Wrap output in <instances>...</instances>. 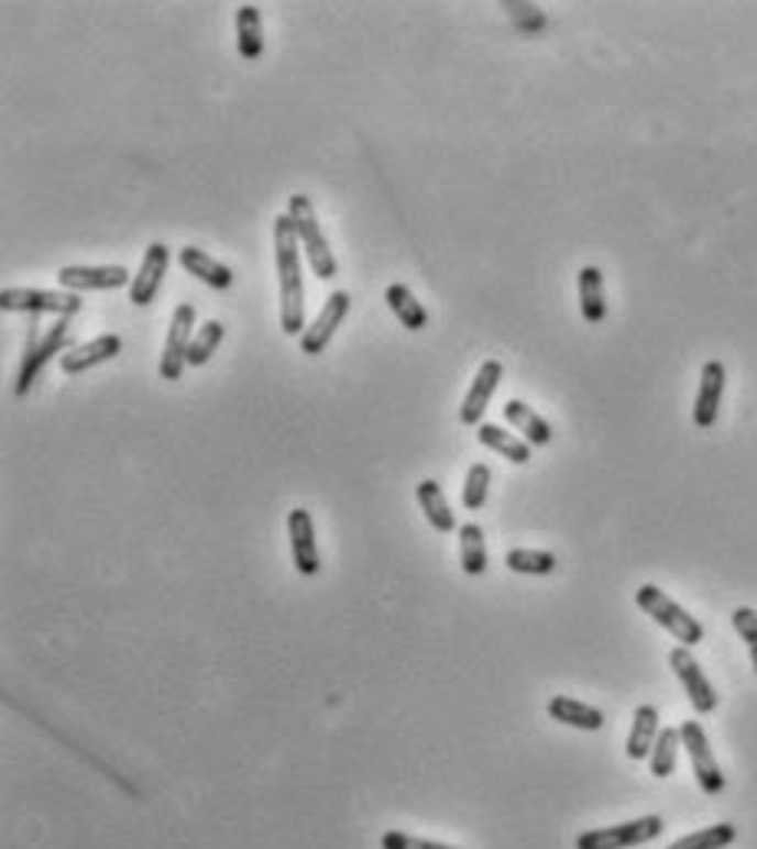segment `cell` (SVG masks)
Segmentation results:
<instances>
[{
  "label": "cell",
  "instance_id": "obj_16",
  "mask_svg": "<svg viewBox=\"0 0 757 849\" xmlns=\"http://www.w3.org/2000/svg\"><path fill=\"white\" fill-rule=\"evenodd\" d=\"M119 353H122V337L106 333V337H96V340H89V343H83V346L66 350V353L59 356V370H63L66 376H83V373H89V370H96V366L116 360Z\"/></svg>",
  "mask_w": 757,
  "mask_h": 849
},
{
  "label": "cell",
  "instance_id": "obj_17",
  "mask_svg": "<svg viewBox=\"0 0 757 849\" xmlns=\"http://www.w3.org/2000/svg\"><path fill=\"white\" fill-rule=\"evenodd\" d=\"M178 264L191 274V277H198L201 284H208L211 290H231L234 287V274H231V267L228 264H221V261H215L211 254H205L201 247H182L178 251Z\"/></svg>",
  "mask_w": 757,
  "mask_h": 849
},
{
  "label": "cell",
  "instance_id": "obj_26",
  "mask_svg": "<svg viewBox=\"0 0 757 849\" xmlns=\"http://www.w3.org/2000/svg\"><path fill=\"white\" fill-rule=\"evenodd\" d=\"M238 30V53L244 59H257L264 53V30H261V10L254 3H244L234 16Z\"/></svg>",
  "mask_w": 757,
  "mask_h": 849
},
{
  "label": "cell",
  "instance_id": "obj_2",
  "mask_svg": "<svg viewBox=\"0 0 757 849\" xmlns=\"http://www.w3.org/2000/svg\"><path fill=\"white\" fill-rule=\"evenodd\" d=\"M287 214H290V221H294V228H297L300 247H304V254H307L314 274H317L320 280H333V277L340 274V264H337V257H333V251H330V244H327V234H323V228H320V221H317L314 201H310L307 195H290Z\"/></svg>",
  "mask_w": 757,
  "mask_h": 849
},
{
  "label": "cell",
  "instance_id": "obj_25",
  "mask_svg": "<svg viewBox=\"0 0 757 849\" xmlns=\"http://www.w3.org/2000/svg\"><path fill=\"white\" fill-rule=\"evenodd\" d=\"M458 556L461 570L468 576H481L487 570V547H484V530L478 523H461L458 527Z\"/></svg>",
  "mask_w": 757,
  "mask_h": 849
},
{
  "label": "cell",
  "instance_id": "obj_24",
  "mask_svg": "<svg viewBox=\"0 0 757 849\" xmlns=\"http://www.w3.org/2000/svg\"><path fill=\"white\" fill-rule=\"evenodd\" d=\"M478 441H481L484 448L497 451L501 457H507L511 464H527V461H530V451H534L524 438H517V434L504 431L501 424L491 422L478 424Z\"/></svg>",
  "mask_w": 757,
  "mask_h": 849
},
{
  "label": "cell",
  "instance_id": "obj_20",
  "mask_svg": "<svg viewBox=\"0 0 757 849\" xmlns=\"http://www.w3.org/2000/svg\"><path fill=\"white\" fill-rule=\"evenodd\" d=\"M504 419L520 431V438H524L530 448H544V444L553 441V428L547 424V419H540V416H537L527 403H520V399L504 403Z\"/></svg>",
  "mask_w": 757,
  "mask_h": 849
},
{
  "label": "cell",
  "instance_id": "obj_10",
  "mask_svg": "<svg viewBox=\"0 0 757 849\" xmlns=\"http://www.w3.org/2000/svg\"><path fill=\"white\" fill-rule=\"evenodd\" d=\"M669 665H672V672L679 675V682H682V688H685L692 708H695L699 715H712V712L718 708V695H715L712 682L705 679V672H702L699 659L692 655V649L676 646V649L669 652Z\"/></svg>",
  "mask_w": 757,
  "mask_h": 849
},
{
  "label": "cell",
  "instance_id": "obj_15",
  "mask_svg": "<svg viewBox=\"0 0 757 849\" xmlns=\"http://www.w3.org/2000/svg\"><path fill=\"white\" fill-rule=\"evenodd\" d=\"M725 363L722 360H709L702 366V383H699V396H695V409H692V419H695V428L709 431L718 422V409H722V396H725Z\"/></svg>",
  "mask_w": 757,
  "mask_h": 849
},
{
  "label": "cell",
  "instance_id": "obj_21",
  "mask_svg": "<svg viewBox=\"0 0 757 849\" xmlns=\"http://www.w3.org/2000/svg\"><path fill=\"white\" fill-rule=\"evenodd\" d=\"M577 287H580V313L590 327H600L606 320V297H603V271L586 264L577 274Z\"/></svg>",
  "mask_w": 757,
  "mask_h": 849
},
{
  "label": "cell",
  "instance_id": "obj_7",
  "mask_svg": "<svg viewBox=\"0 0 757 849\" xmlns=\"http://www.w3.org/2000/svg\"><path fill=\"white\" fill-rule=\"evenodd\" d=\"M662 817H639L629 824H616V827H603V830H590L577 837V849H633L643 844H652L662 834Z\"/></svg>",
  "mask_w": 757,
  "mask_h": 849
},
{
  "label": "cell",
  "instance_id": "obj_19",
  "mask_svg": "<svg viewBox=\"0 0 757 849\" xmlns=\"http://www.w3.org/2000/svg\"><path fill=\"white\" fill-rule=\"evenodd\" d=\"M547 715L567 728H580V731H600L606 725L603 712L586 705V702H577V698H567V695H553L547 702Z\"/></svg>",
  "mask_w": 757,
  "mask_h": 849
},
{
  "label": "cell",
  "instance_id": "obj_31",
  "mask_svg": "<svg viewBox=\"0 0 757 849\" xmlns=\"http://www.w3.org/2000/svg\"><path fill=\"white\" fill-rule=\"evenodd\" d=\"M487 487H491V467L484 461H474L464 474V490H461V504L468 510H481L487 500Z\"/></svg>",
  "mask_w": 757,
  "mask_h": 849
},
{
  "label": "cell",
  "instance_id": "obj_14",
  "mask_svg": "<svg viewBox=\"0 0 757 849\" xmlns=\"http://www.w3.org/2000/svg\"><path fill=\"white\" fill-rule=\"evenodd\" d=\"M501 379H504V363H501V360H484L481 370H478L474 379H471V389H468L461 409H458L461 424H468V428H478V424H481L484 412H487V403L494 399Z\"/></svg>",
  "mask_w": 757,
  "mask_h": 849
},
{
  "label": "cell",
  "instance_id": "obj_22",
  "mask_svg": "<svg viewBox=\"0 0 757 849\" xmlns=\"http://www.w3.org/2000/svg\"><path fill=\"white\" fill-rule=\"evenodd\" d=\"M385 304H388V310L395 313V320H398L405 330L418 333V330L428 327V310L421 307V300H418L405 284H388V287H385Z\"/></svg>",
  "mask_w": 757,
  "mask_h": 849
},
{
  "label": "cell",
  "instance_id": "obj_5",
  "mask_svg": "<svg viewBox=\"0 0 757 849\" xmlns=\"http://www.w3.org/2000/svg\"><path fill=\"white\" fill-rule=\"evenodd\" d=\"M0 310L7 313H53L76 317L83 310V297L69 290H33V287H7L0 290Z\"/></svg>",
  "mask_w": 757,
  "mask_h": 849
},
{
  "label": "cell",
  "instance_id": "obj_13",
  "mask_svg": "<svg viewBox=\"0 0 757 849\" xmlns=\"http://www.w3.org/2000/svg\"><path fill=\"white\" fill-rule=\"evenodd\" d=\"M287 533H290V553H294L297 573L317 576L320 573V547H317L314 514L307 507H294L287 514Z\"/></svg>",
  "mask_w": 757,
  "mask_h": 849
},
{
  "label": "cell",
  "instance_id": "obj_33",
  "mask_svg": "<svg viewBox=\"0 0 757 849\" xmlns=\"http://www.w3.org/2000/svg\"><path fill=\"white\" fill-rule=\"evenodd\" d=\"M382 849H454V847H445V844H431V840H418V837H408V834L388 830V834H382Z\"/></svg>",
  "mask_w": 757,
  "mask_h": 849
},
{
  "label": "cell",
  "instance_id": "obj_32",
  "mask_svg": "<svg viewBox=\"0 0 757 849\" xmlns=\"http://www.w3.org/2000/svg\"><path fill=\"white\" fill-rule=\"evenodd\" d=\"M732 626H735V632L748 642L751 665H755V672H757V613L751 609V606H738V609L732 613Z\"/></svg>",
  "mask_w": 757,
  "mask_h": 849
},
{
  "label": "cell",
  "instance_id": "obj_18",
  "mask_svg": "<svg viewBox=\"0 0 757 849\" xmlns=\"http://www.w3.org/2000/svg\"><path fill=\"white\" fill-rule=\"evenodd\" d=\"M415 497H418V507H421L425 520L431 523V530L451 533V530L458 527V523H454V510H451V504H448V497H445V490H441L438 481H431V477L418 481V484H415Z\"/></svg>",
  "mask_w": 757,
  "mask_h": 849
},
{
  "label": "cell",
  "instance_id": "obj_9",
  "mask_svg": "<svg viewBox=\"0 0 757 849\" xmlns=\"http://www.w3.org/2000/svg\"><path fill=\"white\" fill-rule=\"evenodd\" d=\"M350 307H353V297H350L347 290H333V294L327 297V304L320 307L317 320L304 330V337H300V353H304V356H320V353L330 346V340L337 337V330L343 327V320L350 317Z\"/></svg>",
  "mask_w": 757,
  "mask_h": 849
},
{
  "label": "cell",
  "instance_id": "obj_30",
  "mask_svg": "<svg viewBox=\"0 0 757 849\" xmlns=\"http://www.w3.org/2000/svg\"><path fill=\"white\" fill-rule=\"evenodd\" d=\"M735 837H738V830L732 824H715V827H705L699 834L676 840L669 849H725L735 844Z\"/></svg>",
  "mask_w": 757,
  "mask_h": 849
},
{
  "label": "cell",
  "instance_id": "obj_6",
  "mask_svg": "<svg viewBox=\"0 0 757 849\" xmlns=\"http://www.w3.org/2000/svg\"><path fill=\"white\" fill-rule=\"evenodd\" d=\"M191 340H195V304H178L175 313H172V323H168V337H165V346H162V360H158V376L175 383L182 379L185 366H188V350H191Z\"/></svg>",
  "mask_w": 757,
  "mask_h": 849
},
{
  "label": "cell",
  "instance_id": "obj_3",
  "mask_svg": "<svg viewBox=\"0 0 757 849\" xmlns=\"http://www.w3.org/2000/svg\"><path fill=\"white\" fill-rule=\"evenodd\" d=\"M636 606H639L652 622H659L676 642H682L685 649H692V646H699V642L705 639V626H702L695 616H689L672 596H666L656 583H643V586L636 589Z\"/></svg>",
  "mask_w": 757,
  "mask_h": 849
},
{
  "label": "cell",
  "instance_id": "obj_29",
  "mask_svg": "<svg viewBox=\"0 0 757 849\" xmlns=\"http://www.w3.org/2000/svg\"><path fill=\"white\" fill-rule=\"evenodd\" d=\"M221 343H224V323H218V320H208L198 333H195V340H191V350H188V366H205L218 350H221Z\"/></svg>",
  "mask_w": 757,
  "mask_h": 849
},
{
  "label": "cell",
  "instance_id": "obj_27",
  "mask_svg": "<svg viewBox=\"0 0 757 849\" xmlns=\"http://www.w3.org/2000/svg\"><path fill=\"white\" fill-rule=\"evenodd\" d=\"M679 748H682V735L679 728H662L659 738H656V748L649 754V764H652V774L659 781L672 778L676 774V761H679Z\"/></svg>",
  "mask_w": 757,
  "mask_h": 849
},
{
  "label": "cell",
  "instance_id": "obj_1",
  "mask_svg": "<svg viewBox=\"0 0 757 849\" xmlns=\"http://www.w3.org/2000/svg\"><path fill=\"white\" fill-rule=\"evenodd\" d=\"M274 254L281 274V330L287 337H304L307 304H304V271H300V238L290 214L274 218Z\"/></svg>",
  "mask_w": 757,
  "mask_h": 849
},
{
  "label": "cell",
  "instance_id": "obj_12",
  "mask_svg": "<svg viewBox=\"0 0 757 849\" xmlns=\"http://www.w3.org/2000/svg\"><path fill=\"white\" fill-rule=\"evenodd\" d=\"M59 287L69 294H89V290H119V287H132V274L119 264L112 267H83V264H69L56 274Z\"/></svg>",
  "mask_w": 757,
  "mask_h": 849
},
{
  "label": "cell",
  "instance_id": "obj_11",
  "mask_svg": "<svg viewBox=\"0 0 757 849\" xmlns=\"http://www.w3.org/2000/svg\"><path fill=\"white\" fill-rule=\"evenodd\" d=\"M165 274H168V247L162 241H152L142 254V264L132 277V287H129V300L132 307H149L162 284H165Z\"/></svg>",
  "mask_w": 757,
  "mask_h": 849
},
{
  "label": "cell",
  "instance_id": "obj_8",
  "mask_svg": "<svg viewBox=\"0 0 757 849\" xmlns=\"http://www.w3.org/2000/svg\"><path fill=\"white\" fill-rule=\"evenodd\" d=\"M679 735H682V748H685L689 758H692V771H695L699 787H702L709 797H718V794L725 791V774H722V768H718V761H715V754H712V745H709L705 728H702L699 721H682Z\"/></svg>",
  "mask_w": 757,
  "mask_h": 849
},
{
  "label": "cell",
  "instance_id": "obj_23",
  "mask_svg": "<svg viewBox=\"0 0 757 849\" xmlns=\"http://www.w3.org/2000/svg\"><path fill=\"white\" fill-rule=\"evenodd\" d=\"M659 712L652 705H639L636 715H633V731H629V741H626V754L633 761H643L652 754L656 748V738H659Z\"/></svg>",
  "mask_w": 757,
  "mask_h": 849
},
{
  "label": "cell",
  "instance_id": "obj_4",
  "mask_svg": "<svg viewBox=\"0 0 757 849\" xmlns=\"http://www.w3.org/2000/svg\"><path fill=\"white\" fill-rule=\"evenodd\" d=\"M69 337H73V323H69V317H59L46 333L30 330L26 353H23L20 373H17V386H13L17 399H23V396L33 389L36 376L46 370V363H50V360H56V353H63V350L69 346Z\"/></svg>",
  "mask_w": 757,
  "mask_h": 849
},
{
  "label": "cell",
  "instance_id": "obj_28",
  "mask_svg": "<svg viewBox=\"0 0 757 849\" xmlns=\"http://www.w3.org/2000/svg\"><path fill=\"white\" fill-rule=\"evenodd\" d=\"M504 563L511 573H520V576H550L557 570V556L547 550H511Z\"/></svg>",
  "mask_w": 757,
  "mask_h": 849
}]
</instances>
